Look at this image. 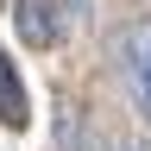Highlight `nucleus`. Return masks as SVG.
Listing matches in <instances>:
<instances>
[{
  "instance_id": "f257e3e1",
  "label": "nucleus",
  "mask_w": 151,
  "mask_h": 151,
  "mask_svg": "<svg viewBox=\"0 0 151 151\" xmlns=\"http://www.w3.org/2000/svg\"><path fill=\"white\" fill-rule=\"evenodd\" d=\"M13 25L32 50L63 44V0H13Z\"/></svg>"
},
{
  "instance_id": "f03ea898",
  "label": "nucleus",
  "mask_w": 151,
  "mask_h": 151,
  "mask_svg": "<svg viewBox=\"0 0 151 151\" xmlns=\"http://www.w3.org/2000/svg\"><path fill=\"white\" fill-rule=\"evenodd\" d=\"M126 76H132V94H139V107L151 113V19H139V25L126 32Z\"/></svg>"
},
{
  "instance_id": "7ed1b4c3",
  "label": "nucleus",
  "mask_w": 151,
  "mask_h": 151,
  "mask_svg": "<svg viewBox=\"0 0 151 151\" xmlns=\"http://www.w3.org/2000/svg\"><path fill=\"white\" fill-rule=\"evenodd\" d=\"M0 120H6L13 132L32 120V101H25V82H19V69H13V57L0 50Z\"/></svg>"
},
{
  "instance_id": "20e7f679",
  "label": "nucleus",
  "mask_w": 151,
  "mask_h": 151,
  "mask_svg": "<svg viewBox=\"0 0 151 151\" xmlns=\"http://www.w3.org/2000/svg\"><path fill=\"white\" fill-rule=\"evenodd\" d=\"M120 151H145V145H139V139H126V145H120Z\"/></svg>"
}]
</instances>
